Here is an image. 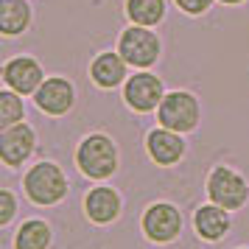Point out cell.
<instances>
[{
    "instance_id": "1",
    "label": "cell",
    "mask_w": 249,
    "mask_h": 249,
    "mask_svg": "<svg viewBox=\"0 0 249 249\" xmlns=\"http://www.w3.org/2000/svg\"><path fill=\"white\" fill-rule=\"evenodd\" d=\"M76 165H79V171L87 179H95V182L115 177V171L121 165L115 140L109 135H104V132L87 135L79 143V148H76Z\"/></svg>"
},
{
    "instance_id": "2",
    "label": "cell",
    "mask_w": 249,
    "mask_h": 249,
    "mask_svg": "<svg viewBox=\"0 0 249 249\" xmlns=\"http://www.w3.org/2000/svg\"><path fill=\"white\" fill-rule=\"evenodd\" d=\"M23 191L28 196V202L39 204V207H53V204H59L68 196L70 182L56 162L42 160V162H36V165H31L25 171Z\"/></svg>"
},
{
    "instance_id": "3",
    "label": "cell",
    "mask_w": 249,
    "mask_h": 249,
    "mask_svg": "<svg viewBox=\"0 0 249 249\" xmlns=\"http://www.w3.org/2000/svg\"><path fill=\"white\" fill-rule=\"evenodd\" d=\"M157 121L160 126H165L171 132L188 135L202 121V104L188 90H171L165 92L162 104L157 107Z\"/></svg>"
},
{
    "instance_id": "4",
    "label": "cell",
    "mask_w": 249,
    "mask_h": 249,
    "mask_svg": "<svg viewBox=\"0 0 249 249\" xmlns=\"http://www.w3.org/2000/svg\"><path fill=\"white\" fill-rule=\"evenodd\" d=\"M204 191H207V199L224 210H241L244 204L249 202V182L238 174L235 168L230 165H215L210 174H207V182H204Z\"/></svg>"
},
{
    "instance_id": "5",
    "label": "cell",
    "mask_w": 249,
    "mask_h": 249,
    "mask_svg": "<svg viewBox=\"0 0 249 249\" xmlns=\"http://www.w3.org/2000/svg\"><path fill=\"white\" fill-rule=\"evenodd\" d=\"M118 53L126 59L129 68H151L162 53L160 36L148 25H129L118 36Z\"/></svg>"
},
{
    "instance_id": "6",
    "label": "cell",
    "mask_w": 249,
    "mask_h": 249,
    "mask_svg": "<svg viewBox=\"0 0 249 249\" xmlns=\"http://www.w3.org/2000/svg\"><path fill=\"white\" fill-rule=\"evenodd\" d=\"M140 230L143 235L151 241V244H171L177 241L182 232V213L177 204L171 202H151L143 210V218H140Z\"/></svg>"
},
{
    "instance_id": "7",
    "label": "cell",
    "mask_w": 249,
    "mask_h": 249,
    "mask_svg": "<svg viewBox=\"0 0 249 249\" xmlns=\"http://www.w3.org/2000/svg\"><path fill=\"white\" fill-rule=\"evenodd\" d=\"M165 98V84L160 76L148 73V70H140L135 76H129L124 84V101L129 109L135 112H154Z\"/></svg>"
},
{
    "instance_id": "8",
    "label": "cell",
    "mask_w": 249,
    "mask_h": 249,
    "mask_svg": "<svg viewBox=\"0 0 249 249\" xmlns=\"http://www.w3.org/2000/svg\"><path fill=\"white\" fill-rule=\"evenodd\" d=\"M34 104H36V109H42L51 118H62L76 104V87L65 76H48L39 84V90L34 92Z\"/></svg>"
},
{
    "instance_id": "9",
    "label": "cell",
    "mask_w": 249,
    "mask_h": 249,
    "mask_svg": "<svg viewBox=\"0 0 249 249\" xmlns=\"http://www.w3.org/2000/svg\"><path fill=\"white\" fill-rule=\"evenodd\" d=\"M34 148H36V132L34 126H28L25 121L0 132V160L9 168H20L25 160L34 154Z\"/></svg>"
},
{
    "instance_id": "10",
    "label": "cell",
    "mask_w": 249,
    "mask_h": 249,
    "mask_svg": "<svg viewBox=\"0 0 249 249\" xmlns=\"http://www.w3.org/2000/svg\"><path fill=\"white\" fill-rule=\"evenodd\" d=\"M45 81V70L34 56H14L3 65V84L20 95H34Z\"/></svg>"
},
{
    "instance_id": "11",
    "label": "cell",
    "mask_w": 249,
    "mask_h": 249,
    "mask_svg": "<svg viewBox=\"0 0 249 249\" xmlns=\"http://www.w3.org/2000/svg\"><path fill=\"white\" fill-rule=\"evenodd\" d=\"M121 210H124V199L109 185H95L84 193V215L92 224L98 227L112 224V221L121 218Z\"/></svg>"
},
{
    "instance_id": "12",
    "label": "cell",
    "mask_w": 249,
    "mask_h": 249,
    "mask_svg": "<svg viewBox=\"0 0 249 249\" xmlns=\"http://www.w3.org/2000/svg\"><path fill=\"white\" fill-rule=\"evenodd\" d=\"M146 151L157 165L171 168V165H177L185 157L188 146H185V137L179 132H171L165 126H160V129H151L146 135Z\"/></svg>"
},
{
    "instance_id": "13",
    "label": "cell",
    "mask_w": 249,
    "mask_h": 249,
    "mask_svg": "<svg viewBox=\"0 0 249 249\" xmlns=\"http://www.w3.org/2000/svg\"><path fill=\"white\" fill-rule=\"evenodd\" d=\"M230 227H232V218H230V210L224 207H218V204H202V207H196V213H193V230H196V235L207 241V244H215V241H221V238L230 232Z\"/></svg>"
},
{
    "instance_id": "14",
    "label": "cell",
    "mask_w": 249,
    "mask_h": 249,
    "mask_svg": "<svg viewBox=\"0 0 249 249\" xmlns=\"http://www.w3.org/2000/svg\"><path fill=\"white\" fill-rule=\"evenodd\" d=\"M126 68L129 65H126V59L118 51H104V53H98L92 59L90 79L101 90H115V87L126 84Z\"/></svg>"
},
{
    "instance_id": "15",
    "label": "cell",
    "mask_w": 249,
    "mask_h": 249,
    "mask_svg": "<svg viewBox=\"0 0 249 249\" xmlns=\"http://www.w3.org/2000/svg\"><path fill=\"white\" fill-rule=\"evenodd\" d=\"M31 25V6L28 0H0V34L17 36Z\"/></svg>"
},
{
    "instance_id": "16",
    "label": "cell",
    "mask_w": 249,
    "mask_h": 249,
    "mask_svg": "<svg viewBox=\"0 0 249 249\" xmlns=\"http://www.w3.org/2000/svg\"><path fill=\"white\" fill-rule=\"evenodd\" d=\"M51 244H53V230L42 218L23 221L14 235V249H51Z\"/></svg>"
},
{
    "instance_id": "17",
    "label": "cell",
    "mask_w": 249,
    "mask_h": 249,
    "mask_svg": "<svg viewBox=\"0 0 249 249\" xmlns=\"http://www.w3.org/2000/svg\"><path fill=\"white\" fill-rule=\"evenodd\" d=\"M126 17L135 25H157L165 17V0H126Z\"/></svg>"
},
{
    "instance_id": "18",
    "label": "cell",
    "mask_w": 249,
    "mask_h": 249,
    "mask_svg": "<svg viewBox=\"0 0 249 249\" xmlns=\"http://www.w3.org/2000/svg\"><path fill=\"white\" fill-rule=\"evenodd\" d=\"M23 121H25L23 95L6 87V90L0 92V129H9V126L23 124Z\"/></svg>"
},
{
    "instance_id": "19",
    "label": "cell",
    "mask_w": 249,
    "mask_h": 249,
    "mask_svg": "<svg viewBox=\"0 0 249 249\" xmlns=\"http://www.w3.org/2000/svg\"><path fill=\"white\" fill-rule=\"evenodd\" d=\"M17 215V196L9 188L0 191V227H9Z\"/></svg>"
},
{
    "instance_id": "20",
    "label": "cell",
    "mask_w": 249,
    "mask_h": 249,
    "mask_svg": "<svg viewBox=\"0 0 249 249\" xmlns=\"http://www.w3.org/2000/svg\"><path fill=\"white\" fill-rule=\"evenodd\" d=\"M174 3H177V9H182L185 14L199 17V14H204L210 6H213L215 0H174Z\"/></svg>"
},
{
    "instance_id": "21",
    "label": "cell",
    "mask_w": 249,
    "mask_h": 249,
    "mask_svg": "<svg viewBox=\"0 0 249 249\" xmlns=\"http://www.w3.org/2000/svg\"><path fill=\"white\" fill-rule=\"evenodd\" d=\"M218 3H224V6H238V3H247V0H218Z\"/></svg>"
},
{
    "instance_id": "22",
    "label": "cell",
    "mask_w": 249,
    "mask_h": 249,
    "mask_svg": "<svg viewBox=\"0 0 249 249\" xmlns=\"http://www.w3.org/2000/svg\"><path fill=\"white\" fill-rule=\"evenodd\" d=\"M241 249H247V247H241Z\"/></svg>"
}]
</instances>
